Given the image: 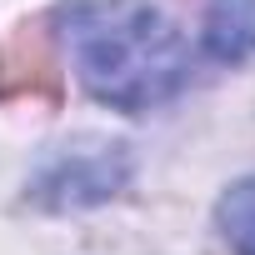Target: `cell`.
Returning <instances> with one entry per match:
<instances>
[{
    "label": "cell",
    "instance_id": "obj_5",
    "mask_svg": "<svg viewBox=\"0 0 255 255\" xmlns=\"http://www.w3.org/2000/svg\"><path fill=\"white\" fill-rule=\"evenodd\" d=\"M215 220H220V235L235 255H255V175L250 180H235L220 205H215Z\"/></svg>",
    "mask_w": 255,
    "mask_h": 255
},
{
    "label": "cell",
    "instance_id": "obj_4",
    "mask_svg": "<svg viewBox=\"0 0 255 255\" xmlns=\"http://www.w3.org/2000/svg\"><path fill=\"white\" fill-rule=\"evenodd\" d=\"M205 55L220 65H240L255 55V0H210L205 10Z\"/></svg>",
    "mask_w": 255,
    "mask_h": 255
},
{
    "label": "cell",
    "instance_id": "obj_2",
    "mask_svg": "<svg viewBox=\"0 0 255 255\" xmlns=\"http://www.w3.org/2000/svg\"><path fill=\"white\" fill-rule=\"evenodd\" d=\"M125 175H130V160H125L120 145L110 140H85V145H65L30 185V195L50 210H80V205H100L110 200Z\"/></svg>",
    "mask_w": 255,
    "mask_h": 255
},
{
    "label": "cell",
    "instance_id": "obj_3",
    "mask_svg": "<svg viewBox=\"0 0 255 255\" xmlns=\"http://www.w3.org/2000/svg\"><path fill=\"white\" fill-rule=\"evenodd\" d=\"M60 95H65V85H60V65H55L45 25L40 20L15 25L0 45V105H15V100L60 105Z\"/></svg>",
    "mask_w": 255,
    "mask_h": 255
},
{
    "label": "cell",
    "instance_id": "obj_1",
    "mask_svg": "<svg viewBox=\"0 0 255 255\" xmlns=\"http://www.w3.org/2000/svg\"><path fill=\"white\" fill-rule=\"evenodd\" d=\"M55 25L80 85L110 110L165 105L190 75L185 40L145 0H65Z\"/></svg>",
    "mask_w": 255,
    "mask_h": 255
}]
</instances>
